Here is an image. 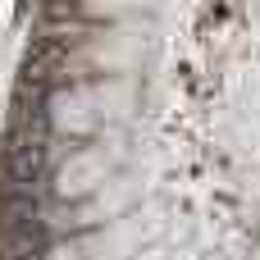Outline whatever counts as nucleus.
<instances>
[{
  "instance_id": "1",
  "label": "nucleus",
  "mask_w": 260,
  "mask_h": 260,
  "mask_svg": "<svg viewBox=\"0 0 260 260\" xmlns=\"http://www.w3.org/2000/svg\"><path fill=\"white\" fill-rule=\"evenodd\" d=\"M32 224H46L41 197H5L0 201V229H32Z\"/></svg>"
}]
</instances>
